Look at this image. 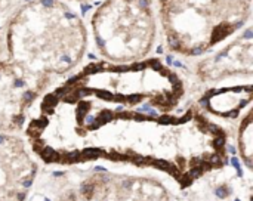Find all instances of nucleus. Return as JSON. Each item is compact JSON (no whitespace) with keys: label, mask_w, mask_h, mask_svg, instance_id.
I'll list each match as a JSON object with an SVG mask.
<instances>
[{"label":"nucleus","mask_w":253,"mask_h":201,"mask_svg":"<svg viewBox=\"0 0 253 201\" xmlns=\"http://www.w3.org/2000/svg\"><path fill=\"white\" fill-rule=\"evenodd\" d=\"M239 153L245 166L252 170L253 161V138H252V111L248 110L246 116L242 119L239 135H237Z\"/></svg>","instance_id":"nucleus-10"},{"label":"nucleus","mask_w":253,"mask_h":201,"mask_svg":"<svg viewBox=\"0 0 253 201\" xmlns=\"http://www.w3.org/2000/svg\"><path fill=\"white\" fill-rule=\"evenodd\" d=\"M252 101V86L246 87H224L219 90H213L209 96H205V111H209L218 117L233 119L236 117L245 105Z\"/></svg>","instance_id":"nucleus-9"},{"label":"nucleus","mask_w":253,"mask_h":201,"mask_svg":"<svg viewBox=\"0 0 253 201\" xmlns=\"http://www.w3.org/2000/svg\"><path fill=\"white\" fill-rule=\"evenodd\" d=\"M252 33L237 37L228 46L200 61L196 67L197 77L205 83L221 81L234 76H252Z\"/></svg>","instance_id":"nucleus-8"},{"label":"nucleus","mask_w":253,"mask_h":201,"mask_svg":"<svg viewBox=\"0 0 253 201\" xmlns=\"http://www.w3.org/2000/svg\"><path fill=\"white\" fill-rule=\"evenodd\" d=\"M73 1H87V0H73Z\"/></svg>","instance_id":"nucleus-11"},{"label":"nucleus","mask_w":253,"mask_h":201,"mask_svg":"<svg viewBox=\"0 0 253 201\" xmlns=\"http://www.w3.org/2000/svg\"><path fill=\"white\" fill-rule=\"evenodd\" d=\"M37 170L25 141L13 133H0V201L27 200Z\"/></svg>","instance_id":"nucleus-7"},{"label":"nucleus","mask_w":253,"mask_h":201,"mask_svg":"<svg viewBox=\"0 0 253 201\" xmlns=\"http://www.w3.org/2000/svg\"><path fill=\"white\" fill-rule=\"evenodd\" d=\"M7 61L43 90L83 59L87 33L82 18L61 0H30L6 25Z\"/></svg>","instance_id":"nucleus-2"},{"label":"nucleus","mask_w":253,"mask_h":201,"mask_svg":"<svg viewBox=\"0 0 253 201\" xmlns=\"http://www.w3.org/2000/svg\"><path fill=\"white\" fill-rule=\"evenodd\" d=\"M252 0H160L159 18L168 47L199 56L236 34L249 21Z\"/></svg>","instance_id":"nucleus-3"},{"label":"nucleus","mask_w":253,"mask_h":201,"mask_svg":"<svg viewBox=\"0 0 253 201\" xmlns=\"http://www.w3.org/2000/svg\"><path fill=\"white\" fill-rule=\"evenodd\" d=\"M96 47L114 64L147 58L157 34L153 0H104L92 16Z\"/></svg>","instance_id":"nucleus-4"},{"label":"nucleus","mask_w":253,"mask_h":201,"mask_svg":"<svg viewBox=\"0 0 253 201\" xmlns=\"http://www.w3.org/2000/svg\"><path fill=\"white\" fill-rule=\"evenodd\" d=\"M76 201H172L154 178L110 172L90 173L77 188Z\"/></svg>","instance_id":"nucleus-5"},{"label":"nucleus","mask_w":253,"mask_h":201,"mask_svg":"<svg viewBox=\"0 0 253 201\" xmlns=\"http://www.w3.org/2000/svg\"><path fill=\"white\" fill-rule=\"evenodd\" d=\"M25 136L46 164L105 160L159 170L181 188L228 161L225 129L188 99L181 74L157 58L84 65L43 96Z\"/></svg>","instance_id":"nucleus-1"},{"label":"nucleus","mask_w":253,"mask_h":201,"mask_svg":"<svg viewBox=\"0 0 253 201\" xmlns=\"http://www.w3.org/2000/svg\"><path fill=\"white\" fill-rule=\"evenodd\" d=\"M44 90L15 64L0 59V133L22 127L28 110Z\"/></svg>","instance_id":"nucleus-6"}]
</instances>
